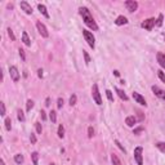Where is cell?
I'll return each instance as SVG.
<instances>
[{"mask_svg": "<svg viewBox=\"0 0 165 165\" xmlns=\"http://www.w3.org/2000/svg\"><path fill=\"white\" fill-rule=\"evenodd\" d=\"M79 13H80V15L82 17V21H84V23L88 26L89 28H92L93 31H98V25L95 23V21H94V18H93V15H92V13H90V10L88 9V8H85V7H80L79 8Z\"/></svg>", "mask_w": 165, "mask_h": 165, "instance_id": "1", "label": "cell"}, {"mask_svg": "<svg viewBox=\"0 0 165 165\" xmlns=\"http://www.w3.org/2000/svg\"><path fill=\"white\" fill-rule=\"evenodd\" d=\"M82 36H84L85 41L88 43V45H89L92 49H94L95 39H94V36H93V32H90V31H88V30H82Z\"/></svg>", "mask_w": 165, "mask_h": 165, "instance_id": "2", "label": "cell"}, {"mask_svg": "<svg viewBox=\"0 0 165 165\" xmlns=\"http://www.w3.org/2000/svg\"><path fill=\"white\" fill-rule=\"evenodd\" d=\"M92 97H93V101H94L98 106L102 105V98H101V93H99V89H98L97 84H93V87H92Z\"/></svg>", "mask_w": 165, "mask_h": 165, "instance_id": "3", "label": "cell"}, {"mask_svg": "<svg viewBox=\"0 0 165 165\" xmlns=\"http://www.w3.org/2000/svg\"><path fill=\"white\" fill-rule=\"evenodd\" d=\"M134 160L138 165H143V148L141 146L134 148Z\"/></svg>", "mask_w": 165, "mask_h": 165, "instance_id": "4", "label": "cell"}, {"mask_svg": "<svg viewBox=\"0 0 165 165\" xmlns=\"http://www.w3.org/2000/svg\"><path fill=\"white\" fill-rule=\"evenodd\" d=\"M155 25H156V19H155V18H147V19H144L143 22L141 23V27L147 31H152Z\"/></svg>", "mask_w": 165, "mask_h": 165, "instance_id": "5", "label": "cell"}, {"mask_svg": "<svg viewBox=\"0 0 165 165\" xmlns=\"http://www.w3.org/2000/svg\"><path fill=\"white\" fill-rule=\"evenodd\" d=\"M36 28H38V31H39V34H40L43 38H48L49 36V32H48V28H46V26L44 25L43 22H40V21H38L36 22Z\"/></svg>", "mask_w": 165, "mask_h": 165, "instance_id": "6", "label": "cell"}, {"mask_svg": "<svg viewBox=\"0 0 165 165\" xmlns=\"http://www.w3.org/2000/svg\"><path fill=\"white\" fill-rule=\"evenodd\" d=\"M125 8H126L128 12L133 13V12H135V10L138 9V3L134 1V0H126V1H125Z\"/></svg>", "mask_w": 165, "mask_h": 165, "instance_id": "7", "label": "cell"}, {"mask_svg": "<svg viewBox=\"0 0 165 165\" xmlns=\"http://www.w3.org/2000/svg\"><path fill=\"white\" fill-rule=\"evenodd\" d=\"M151 89H152V92H154V94L156 95V97H159L160 99L165 101V90L160 89V88L157 87V85H152Z\"/></svg>", "mask_w": 165, "mask_h": 165, "instance_id": "8", "label": "cell"}, {"mask_svg": "<svg viewBox=\"0 0 165 165\" xmlns=\"http://www.w3.org/2000/svg\"><path fill=\"white\" fill-rule=\"evenodd\" d=\"M9 75L12 77V80L14 82H17L19 80V72H18V68L15 66H10L9 67Z\"/></svg>", "mask_w": 165, "mask_h": 165, "instance_id": "9", "label": "cell"}, {"mask_svg": "<svg viewBox=\"0 0 165 165\" xmlns=\"http://www.w3.org/2000/svg\"><path fill=\"white\" fill-rule=\"evenodd\" d=\"M19 7H21V9L26 13V14H32V7H31L27 1H21Z\"/></svg>", "mask_w": 165, "mask_h": 165, "instance_id": "10", "label": "cell"}, {"mask_svg": "<svg viewBox=\"0 0 165 165\" xmlns=\"http://www.w3.org/2000/svg\"><path fill=\"white\" fill-rule=\"evenodd\" d=\"M133 98H134V101H135L137 103H139L141 106H144L146 107L147 106V103H146V99H144V97H142L139 93H137V92H133Z\"/></svg>", "mask_w": 165, "mask_h": 165, "instance_id": "11", "label": "cell"}, {"mask_svg": "<svg viewBox=\"0 0 165 165\" xmlns=\"http://www.w3.org/2000/svg\"><path fill=\"white\" fill-rule=\"evenodd\" d=\"M156 59L157 62H159V64L162 67V68H165V54L162 53V52H159L156 56Z\"/></svg>", "mask_w": 165, "mask_h": 165, "instance_id": "12", "label": "cell"}, {"mask_svg": "<svg viewBox=\"0 0 165 165\" xmlns=\"http://www.w3.org/2000/svg\"><path fill=\"white\" fill-rule=\"evenodd\" d=\"M125 124L128 126H130V128H133V126L137 124V117H135V116H133V115L128 116V117L125 119Z\"/></svg>", "mask_w": 165, "mask_h": 165, "instance_id": "13", "label": "cell"}, {"mask_svg": "<svg viewBox=\"0 0 165 165\" xmlns=\"http://www.w3.org/2000/svg\"><path fill=\"white\" fill-rule=\"evenodd\" d=\"M126 23H128V18L124 17V15H119L115 19V25L117 26H123V25H126Z\"/></svg>", "mask_w": 165, "mask_h": 165, "instance_id": "14", "label": "cell"}, {"mask_svg": "<svg viewBox=\"0 0 165 165\" xmlns=\"http://www.w3.org/2000/svg\"><path fill=\"white\" fill-rule=\"evenodd\" d=\"M38 9H39V12H40L45 18H49V17H50V15H49V13H48V10H46V7H45L44 4H39V5H38Z\"/></svg>", "mask_w": 165, "mask_h": 165, "instance_id": "15", "label": "cell"}, {"mask_svg": "<svg viewBox=\"0 0 165 165\" xmlns=\"http://www.w3.org/2000/svg\"><path fill=\"white\" fill-rule=\"evenodd\" d=\"M115 92L117 93V95L119 97H120V99H123V101H128L129 98H128V95L125 94V92H124V90H121V89H119V88H115Z\"/></svg>", "mask_w": 165, "mask_h": 165, "instance_id": "16", "label": "cell"}, {"mask_svg": "<svg viewBox=\"0 0 165 165\" xmlns=\"http://www.w3.org/2000/svg\"><path fill=\"white\" fill-rule=\"evenodd\" d=\"M22 41H23V44H25L26 46L31 45V40H30V38H28V35H27L26 31H23V32H22Z\"/></svg>", "mask_w": 165, "mask_h": 165, "instance_id": "17", "label": "cell"}, {"mask_svg": "<svg viewBox=\"0 0 165 165\" xmlns=\"http://www.w3.org/2000/svg\"><path fill=\"white\" fill-rule=\"evenodd\" d=\"M111 161H112V165H123L116 154H111Z\"/></svg>", "mask_w": 165, "mask_h": 165, "instance_id": "18", "label": "cell"}, {"mask_svg": "<svg viewBox=\"0 0 165 165\" xmlns=\"http://www.w3.org/2000/svg\"><path fill=\"white\" fill-rule=\"evenodd\" d=\"M31 160H32V164L34 165H38L39 164V154L36 151H34L31 154Z\"/></svg>", "mask_w": 165, "mask_h": 165, "instance_id": "19", "label": "cell"}, {"mask_svg": "<svg viewBox=\"0 0 165 165\" xmlns=\"http://www.w3.org/2000/svg\"><path fill=\"white\" fill-rule=\"evenodd\" d=\"M14 161H15V164H18V165H21L23 161H25V159H23V155H21V154H17V155H14Z\"/></svg>", "mask_w": 165, "mask_h": 165, "instance_id": "20", "label": "cell"}, {"mask_svg": "<svg viewBox=\"0 0 165 165\" xmlns=\"http://www.w3.org/2000/svg\"><path fill=\"white\" fill-rule=\"evenodd\" d=\"M49 119L52 120V123H57V112L54 110H52L50 112H49Z\"/></svg>", "mask_w": 165, "mask_h": 165, "instance_id": "21", "label": "cell"}, {"mask_svg": "<svg viewBox=\"0 0 165 165\" xmlns=\"http://www.w3.org/2000/svg\"><path fill=\"white\" fill-rule=\"evenodd\" d=\"M57 134H58L59 138H63V137H64V128H63L62 124L58 126V131H57Z\"/></svg>", "mask_w": 165, "mask_h": 165, "instance_id": "22", "label": "cell"}, {"mask_svg": "<svg viewBox=\"0 0 165 165\" xmlns=\"http://www.w3.org/2000/svg\"><path fill=\"white\" fill-rule=\"evenodd\" d=\"M156 147L162 152V154H165V142H157Z\"/></svg>", "mask_w": 165, "mask_h": 165, "instance_id": "23", "label": "cell"}, {"mask_svg": "<svg viewBox=\"0 0 165 165\" xmlns=\"http://www.w3.org/2000/svg\"><path fill=\"white\" fill-rule=\"evenodd\" d=\"M5 129L7 130L12 129V120H10V117H5Z\"/></svg>", "mask_w": 165, "mask_h": 165, "instance_id": "24", "label": "cell"}, {"mask_svg": "<svg viewBox=\"0 0 165 165\" xmlns=\"http://www.w3.org/2000/svg\"><path fill=\"white\" fill-rule=\"evenodd\" d=\"M76 101H77V97H76V94H72L71 97H70V101H68L70 106H75V105H76Z\"/></svg>", "mask_w": 165, "mask_h": 165, "instance_id": "25", "label": "cell"}, {"mask_svg": "<svg viewBox=\"0 0 165 165\" xmlns=\"http://www.w3.org/2000/svg\"><path fill=\"white\" fill-rule=\"evenodd\" d=\"M17 117L19 121H25V113H23L22 110H18L17 111Z\"/></svg>", "mask_w": 165, "mask_h": 165, "instance_id": "26", "label": "cell"}, {"mask_svg": "<svg viewBox=\"0 0 165 165\" xmlns=\"http://www.w3.org/2000/svg\"><path fill=\"white\" fill-rule=\"evenodd\" d=\"M34 107V101L32 99H27V102H26V110L27 111H31V108Z\"/></svg>", "mask_w": 165, "mask_h": 165, "instance_id": "27", "label": "cell"}, {"mask_svg": "<svg viewBox=\"0 0 165 165\" xmlns=\"http://www.w3.org/2000/svg\"><path fill=\"white\" fill-rule=\"evenodd\" d=\"M35 129H36V133L38 134H41V131H43V128H41V124L39 123H35Z\"/></svg>", "mask_w": 165, "mask_h": 165, "instance_id": "28", "label": "cell"}, {"mask_svg": "<svg viewBox=\"0 0 165 165\" xmlns=\"http://www.w3.org/2000/svg\"><path fill=\"white\" fill-rule=\"evenodd\" d=\"M8 36H9V38H10V40H12V41H14L15 40V36H14V34H13V30H12V28H8Z\"/></svg>", "mask_w": 165, "mask_h": 165, "instance_id": "29", "label": "cell"}, {"mask_svg": "<svg viewBox=\"0 0 165 165\" xmlns=\"http://www.w3.org/2000/svg\"><path fill=\"white\" fill-rule=\"evenodd\" d=\"M157 76H159V79L161 80L162 82H165V74L161 71V70H159V71H157Z\"/></svg>", "mask_w": 165, "mask_h": 165, "instance_id": "30", "label": "cell"}, {"mask_svg": "<svg viewBox=\"0 0 165 165\" xmlns=\"http://www.w3.org/2000/svg\"><path fill=\"white\" fill-rule=\"evenodd\" d=\"M82 56H84V59H85V63L87 64H89V62H90V57H89V54L87 53L85 50H82Z\"/></svg>", "mask_w": 165, "mask_h": 165, "instance_id": "31", "label": "cell"}, {"mask_svg": "<svg viewBox=\"0 0 165 165\" xmlns=\"http://www.w3.org/2000/svg\"><path fill=\"white\" fill-rule=\"evenodd\" d=\"M106 95H107L108 101H111V102H112V101H113V94H112V92L107 89V90H106Z\"/></svg>", "mask_w": 165, "mask_h": 165, "instance_id": "32", "label": "cell"}, {"mask_svg": "<svg viewBox=\"0 0 165 165\" xmlns=\"http://www.w3.org/2000/svg\"><path fill=\"white\" fill-rule=\"evenodd\" d=\"M93 135H94V129H93V126H89L88 128V137L93 138Z\"/></svg>", "mask_w": 165, "mask_h": 165, "instance_id": "33", "label": "cell"}, {"mask_svg": "<svg viewBox=\"0 0 165 165\" xmlns=\"http://www.w3.org/2000/svg\"><path fill=\"white\" fill-rule=\"evenodd\" d=\"M162 18H164V17H162V14H159V17H157V19H156V26H159V27H160V26L162 25Z\"/></svg>", "mask_w": 165, "mask_h": 165, "instance_id": "34", "label": "cell"}, {"mask_svg": "<svg viewBox=\"0 0 165 165\" xmlns=\"http://www.w3.org/2000/svg\"><path fill=\"white\" fill-rule=\"evenodd\" d=\"M63 107V98H58L57 99V108H62Z\"/></svg>", "mask_w": 165, "mask_h": 165, "instance_id": "35", "label": "cell"}, {"mask_svg": "<svg viewBox=\"0 0 165 165\" xmlns=\"http://www.w3.org/2000/svg\"><path fill=\"white\" fill-rule=\"evenodd\" d=\"M18 52H19V57L22 58V61H26V54H25V50L23 49H18Z\"/></svg>", "mask_w": 165, "mask_h": 165, "instance_id": "36", "label": "cell"}, {"mask_svg": "<svg viewBox=\"0 0 165 165\" xmlns=\"http://www.w3.org/2000/svg\"><path fill=\"white\" fill-rule=\"evenodd\" d=\"M0 108H1V111H0V115L5 116V105L3 102H0Z\"/></svg>", "mask_w": 165, "mask_h": 165, "instance_id": "37", "label": "cell"}, {"mask_svg": "<svg viewBox=\"0 0 165 165\" xmlns=\"http://www.w3.org/2000/svg\"><path fill=\"white\" fill-rule=\"evenodd\" d=\"M115 144H116V146H117L119 148H120V150H121V151H123V152H125V148H124V146H123V144L120 143V142L117 141V139H115Z\"/></svg>", "mask_w": 165, "mask_h": 165, "instance_id": "38", "label": "cell"}, {"mask_svg": "<svg viewBox=\"0 0 165 165\" xmlns=\"http://www.w3.org/2000/svg\"><path fill=\"white\" fill-rule=\"evenodd\" d=\"M30 141H31V143L32 144H35L36 143V141H38V139H36V135L34 133H31V135H30Z\"/></svg>", "mask_w": 165, "mask_h": 165, "instance_id": "39", "label": "cell"}, {"mask_svg": "<svg viewBox=\"0 0 165 165\" xmlns=\"http://www.w3.org/2000/svg\"><path fill=\"white\" fill-rule=\"evenodd\" d=\"M141 131H143V126H138V128L134 129V134H139Z\"/></svg>", "mask_w": 165, "mask_h": 165, "instance_id": "40", "label": "cell"}, {"mask_svg": "<svg viewBox=\"0 0 165 165\" xmlns=\"http://www.w3.org/2000/svg\"><path fill=\"white\" fill-rule=\"evenodd\" d=\"M40 115H41V119H43V120H45V119H46L45 111H43V110H41V111H40Z\"/></svg>", "mask_w": 165, "mask_h": 165, "instance_id": "41", "label": "cell"}, {"mask_svg": "<svg viewBox=\"0 0 165 165\" xmlns=\"http://www.w3.org/2000/svg\"><path fill=\"white\" fill-rule=\"evenodd\" d=\"M38 76L39 77H43V70H41V68L38 70Z\"/></svg>", "mask_w": 165, "mask_h": 165, "instance_id": "42", "label": "cell"}, {"mask_svg": "<svg viewBox=\"0 0 165 165\" xmlns=\"http://www.w3.org/2000/svg\"><path fill=\"white\" fill-rule=\"evenodd\" d=\"M113 75H115V76H120V72H119L117 70H115V71H113Z\"/></svg>", "mask_w": 165, "mask_h": 165, "instance_id": "43", "label": "cell"}, {"mask_svg": "<svg viewBox=\"0 0 165 165\" xmlns=\"http://www.w3.org/2000/svg\"><path fill=\"white\" fill-rule=\"evenodd\" d=\"M50 105V99L49 98H46V101H45V106H49Z\"/></svg>", "mask_w": 165, "mask_h": 165, "instance_id": "44", "label": "cell"}, {"mask_svg": "<svg viewBox=\"0 0 165 165\" xmlns=\"http://www.w3.org/2000/svg\"><path fill=\"white\" fill-rule=\"evenodd\" d=\"M0 165H5V161H4V160H0Z\"/></svg>", "mask_w": 165, "mask_h": 165, "instance_id": "45", "label": "cell"}, {"mask_svg": "<svg viewBox=\"0 0 165 165\" xmlns=\"http://www.w3.org/2000/svg\"><path fill=\"white\" fill-rule=\"evenodd\" d=\"M50 165H56V164H54V162H52V164H50Z\"/></svg>", "mask_w": 165, "mask_h": 165, "instance_id": "46", "label": "cell"}]
</instances>
